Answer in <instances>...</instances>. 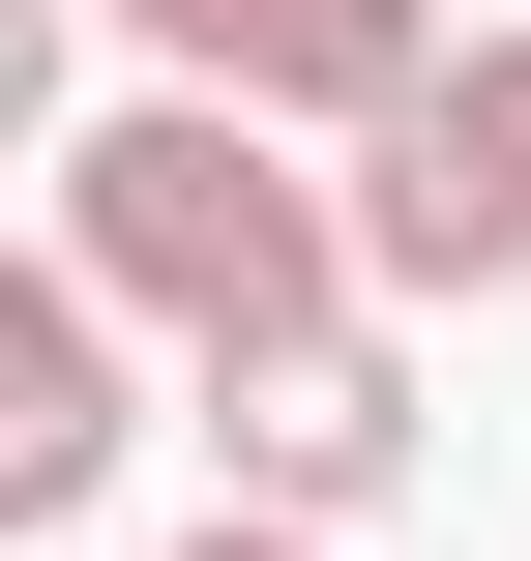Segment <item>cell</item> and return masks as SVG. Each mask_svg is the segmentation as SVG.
Instances as JSON below:
<instances>
[{
  "mask_svg": "<svg viewBox=\"0 0 531 561\" xmlns=\"http://www.w3.org/2000/svg\"><path fill=\"white\" fill-rule=\"evenodd\" d=\"M59 266H89L177 385H236V355H296V325L384 296V266H355V178H325L296 118H236V89H118V118H59Z\"/></svg>",
  "mask_w": 531,
  "mask_h": 561,
  "instance_id": "6da1fadb",
  "label": "cell"
},
{
  "mask_svg": "<svg viewBox=\"0 0 531 561\" xmlns=\"http://www.w3.org/2000/svg\"><path fill=\"white\" fill-rule=\"evenodd\" d=\"M355 266L384 296H531V30H443V89L355 148Z\"/></svg>",
  "mask_w": 531,
  "mask_h": 561,
  "instance_id": "7a4b0ae2",
  "label": "cell"
},
{
  "mask_svg": "<svg viewBox=\"0 0 531 561\" xmlns=\"http://www.w3.org/2000/svg\"><path fill=\"white\" fill-rule=\"evenodd\" d=\"M207 444H236V503H296V533H384V503L443 473V414H414L384 296H355V325H296V355H236V385H207Z\"/></svg>",
  "mask_w": 531,
  "mask_h": 561,
  "instance_id": "3957f363",
  "label": "cell"
},
{
  "mask_svg": "<svg viewBox=\"0 0 531 561\" xmlns=\"http://www.w3.org/2000/svg\"><path fill=\"white\" fill-rule=\"evenodd\" d=\"M89 30H148V89H236L296 148H384L443 89V0H89Z\"/></svg>",
  "mask_w": 531,
  "mask_h": 561,
  "instance_id": "277c9868",
  "label": "cell"
},
{
  "mask_svg": "<svg viewBox=\"0 0 531 561\" xmlns=\"http://www.w3.org/2000/svg\"><path fill=\"white\" fill-rule=\"evenodd\" d=\"M118 444H148L118 296H89V266H30V296H0V533H89V503H118Z\"/></svg>",
  "mask_w": 531,
  "mask_h": 561,
  "instance_id": "5b68a950",
  "label": "cell"
},
{
  "mask_svg": "<svg viewBox=\"0 0 531 561\" xmlns=\"http://www.w3.org/2000/svg\"><path fill=\"white\" fill-rule=\"evenodd\" d=\"M148 561H325V533H296V503H207V533H148Z\"/></svg>",
  "mask_w": 531,
  "mask_h": 561,
  "instance_id": "8992f818",
  "label": "cell"
}]
</instances>
